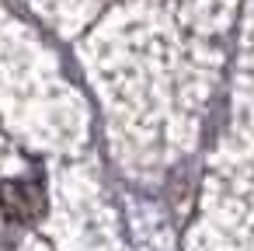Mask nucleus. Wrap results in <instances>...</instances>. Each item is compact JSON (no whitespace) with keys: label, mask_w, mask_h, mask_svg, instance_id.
I'll list each match as a JSON object with an SVG mask.
<instances>
[{"label":"nucleus","mask_w":254,"mask_h":251,"mask_svg":"<svg viewBox=\"0 0 254 251\" xmlns=\"http://www.w3.org/2000/svg\"><path fill=\"white\" fill-rule=\"evenodd\" d=\"M46 209V195H42V185L39 181H25V178H14V181H4L0 185V213L14 223H28L35 216H42Z\"/></svg>","instance_id":"obj_1"}]
</instances>
